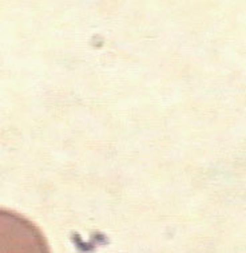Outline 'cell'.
Instances as JSON below:
<instances>
[{"instance_id": "obj_1", "label": "cell", "mask_w": 246, "mask_h": 253, "mask_svg": "<svg viewBox=\"0 0 246 253\" xmlns=\"http://www.w3.org/2000/svg\"><path fill=\"white\" fill-rule=\"evenodd\" d=\"M0 253H51L46 236L32 221L0 209Z\"/></svg>"}]
</instances>
